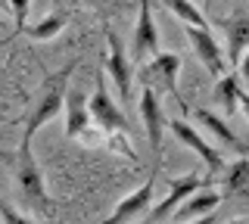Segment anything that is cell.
Returning <instances> with one entry per match:
<instances>
[{
	"instance_id": "cell-14",
	"label": "cell",
	"mask_w": 249,
	"mask_h": 224,
	"mask_svg": "<svg viewBox=\"0 0 249 224\" xmlns=\"http://www.w3.org/2000/svg\"><path fill=\"white\" fill-rule=\"evenodd\" d=\"M221 193L212 190V187H206V190H199V193H193L187 203L175 212V221H196V218H206V215H212L218 206H221Z\"/></svg>"
},
{
	"instance_id": "cell-11",
	"label": "cell",
	"mask_w": 249,
	"mask_h": 224,
	"mask_svg": "<svg viewBox=\"0 0 249 224\" xmlns=\"http://www.w3.org/2000/svg\"><path fill=\"white\" fill-rule=\"evenodd\" d=\"M153 199H156V177L150 174V181L140 184L134 193H128V196H124L122 203L112 208V215H109L103 224H128L131 218H137L140 212H146Z\"/></svg>"
},
{
	"instance_id": "cell-7",
	"label": "cell",
	"mask_w": 249,
	"mask_h": 224,
	"mask_svg": "<svg viewBox=\"0 0 249 224\" xmlns=\"http://www.w3.org/2000/svg\"><path fill=\"white\" fill-rule=\"evenodd\" d=\"M159 53V32H156V19L150 10V0H140V13L134 22V34H131V59L146 63Z\"/></svg>"
},
{
	"instance_id": "cell-17",
	"label": "cell",
	"mask_w": 249,
	"mask_h": 224,
	"mask_svg": "<svg viewBox=\"0 0 249 224\" xmlns=\"http://www.w3.org/2000/svg\"><path fill=\"white\" fill-rule=\"evenodd\" d=\"M240 97H243V87H240V75H221L215 81V103L224 106V115L240 109Z\"/></svg>"
},
{
	"instance_id": "cell-23",
	"label": "cell",
	"mask_w": 249,
	"mask_h": 224,
	"mask_svg": "<svg viewBox=\"0 0 249 224\" xmlns=\"http://www.w3.org/2000/svg\"><path fill=\"white\" fill-rule=\"evenodd\" d=\"M84 3H90V6H112V3H119V0H84Z\"/></svg>"
},
{
	"instance_id": "cell-26",
	"label": "cell",
	"mask_w": 249,
	"mask_h": 224,
	"mask_svg": "<svg viewBox=\"0 0 249 224\" xmlns=\"http://www.w3.org/2000/svg\"><path fill=\"white\" fill-rule=\"evenodd\" d=\"M13 37H16V34H10V37H0V47H3V44H10Z\"/></svg>"
},
{
	"instance_id": "cell-16",
	"label": "cell",
	"mask_w": 249,
	"mask_h": 224,
	"mask_svg": "<svg viewBox=\"0 0 249 224\" xmlns=\"http://www.w3.org/2000/svg\"><path fill=\"white\" fill-rule=\"evenodd\" d=\"M221 187L224 196H249V156H240L237 162H231L224 168Z\"/></svg>"
},
{
	"instance_id": "cell-12",
	"label": "cell",
	"mask_w": 249,
	"mask_h": 224,
	"mask_svg": "<svg viewBox=\"0 0 249 224\" xmlns=\"http://www.w3.org/2000/svg\"><path fill=\"white\" fill-rule=\"evenodd\" d=\"M90 128V109H88V97L81 90H69L66 97V137L78 140L84 137Z\"/></svg>"
},
{
	"instance_id": "cell-6",
	"label": "cell",
	"mask_w": 249,
	"mask_h": 224,
	"mask_svg": "<svg viewBox=\"0 0 249 224\" xmlns=\"http://www.w3.org/2000/svg\"><path fill=\"white\" fill-rule=\"evenodd\" d=\"M168 131H171V134H175L184 146H190V150L202 159V165H206L209 177H215V174L224 172V156L206 140V137H199V131L193 128V125H187L184 119H171V121H168ZM215 181H218V177H215Z\"/></svg>"
},
{
	"instance_id": "cell-3",
	"label": "cell",
	"mask_w": 249,
	"mask_h": 224,
	"mask_svg": "<svg viewBox=\"0 0 249 224\" xmlns=\"http://www.w3.org/2000/svg\"><path fill=\"white\" fill-rule=\"evenodd\" d=\"M88 109H90V119L97 121V128L103 131L109 140H112V137H128L131 134L128 115H124L119 109V103L109 97L103 78H97V87H93V94L88 97Z\"/></svg>"
},
{
	"instance_id": "cell-18",
	"label": "cell",
	"mask_w": 249,
	"mask_h": 224,
	"mask_svg": "<svg viewBox=\"0 0 249 224\" xmlns=\"http://www.w3.org/2000/svg\"><path fill=\"white\" fill-rule=\"evenodd\" d=\"M162 6H165L168 13H175L178 19L184 22V25H190V28H202V32H209V22L206 16L199 13V6L196 3H190V0H159Z\"/></svg>"
},
{
	"instance_id": "cell-22",
	"label": "cell",
	"mask_w": 249,
	"mask_h": 224,
	"mask_svg": "<svg viewBox=\"0 0 249 224\" xmlns=\"http://www.w3.org/2000/svg\"><path fill=\"white\" fill-rule=\"evenodd\" d=\"M237 66H240V72H237V75H240L243 81H249V50L243 53V56H240V63H237Z\"/></svg>"
},
{
	"instance_id": "cell-21",
	"label": "cell",
	"mask_w": 249,
	"mask_h": 224,
	"mask_svg": "<svg viewBox=\"0 0 249 224\" xmlns=\"http://www.w3.org/2000/svg\"><path fill=\"white\" fill-rule=\"evenodd\" d=\"M0 218H3V224H35L31 218H25V215H19L10 203H0Z\"/></svg>"
},
{
	"instance_id": "cell-1",
	"label": "cell",
	"mask_w": 249,
	"mask_h": 224,
	"mask_svg": "<svg viewBox=\"0 0 249 224\" xmlns=\"http://www.w3.org/2000/svg\"><path fill=\"white\" fill-rule=\"evenodd\" d=\"M78 69V59L72 63H66L59 69V72H50L44 78V87L37 90L35 103H31V109L25 115V134H22V140L31 143V137L41 131L50 119H56V115L66 109V97H69V78H72V72Z\"/></svg>"
},
{
	"instance_id": "cell-24",
	"label": "cell",
	"mask_w": 249,
	"mask_h": 224,
	"mask_svg": "<svg viewBox=\"0 0 249 224\" xmlns=\"http://www.w3.org/2000/svg\"><path fill=\"white\" fill-rule=\"evenodd\" d=\"M193 224H212V215H206V218H196Z\"/></svg>"
},
{
	"instance_id": "cell-4",
	"label": "cell",
	"mask_w": 249,
	"mask_h": 224,
	"mask_svg": "<svg viewBox=\"0 0 249 224\" xmlns=\"http://www.w3.org/2000/svg\"><path fill=\"white\" fill-rule=\"evenodd\" d=\"M212 184H215V177H209V174H206V177H199L196 172L175 177V181H171V187H168V193H165V199H159V203L153 206L150 221H162V218H168V215H175L178 208H181L187 199L193 196V193L212 187Z\"/></svg>"
},
{
	"instance_id": "cell-5",
	"label": "cell",
	"mask_w": 249,
	"mask_h": 224,
	"mask_svg": "<svg viewBox=\"0 0 249 224\" xmlns=\"http://www.w3.org/2000/svg\"><path fill=\"white\" fill-rule=\"evenodd\" d=\"M178 72H181V56H178V53H156L153 59L143 63V72L140 75H143V87H153V90L159 87L184 106V100L178 97Z\"/></svg>"
},
{
	"instance_id": "cell-13",
	"label": "cell",
	"mask_w": 249,
	"mask_h": 224,
	"mask_svg": "<svg viewBox=\"0 0 249 224\" xmlns=\"http://www.w3.org/2000/svg\"><path fill=\"white\" fill-rule=\"evenodd\" d=\"M224 37H228V59L240 63V56L249 50V13H233V16L221 19Z\"/></svg>"
},
{
	"instance_id": "cell-10",
	"label": "cell",
	"mask_w": 249,
	"mask_h": 224,
	"mask_svg": "<svg viewBox=\"0 0 249 224\" xmlns=\"http://www.w3.org/2000/svg\"><path fill=\"white\" fill-rule=\"evenodd\" d=\"M184 34L190 37L193 53H196V59H199L202 66H206V72H209V75H215V78L228 75V72H224V50H221V44L215 41V34H212V32H202V28H190V25H184Z\"/></svg>"
},
{
	"instance_id": "cell-2",
	"label": "cell",
	"mask_w": 249,
	"mask_h": 224,
	"mask_svg": "<svg viewBox=\"0 0 249 224\" xmlns=\"http://www.w3.org/2000/svg\"><path fill=\"white\" fill-rule=\"evenodd\" d=\"M16 184H19V193L35 208H41V212L50 208V193H47V184H44V172H41V165H37L28 140L19 143V156H16Z\"/></svg>"
},
{
	"instance_id": "cell-20",
	"label": "cell",
	"mask_w": 249,
	"mask_h": 224,
	"mask_svg": "<svg viewBox=\"0 0 249 224\" xmlns=\"http://www.w3.org/2000/svg\"><path fill=\"white\" fill-rule=\"evenodd\" d=\"M28 10H31V0H10V13L16 19V34H22V28L28 25Z\"/></svg>"
},
{
	"instance_id": "cell-8",
	"label": "cell",
	"mask_w": 249,
	"mask_h": 224,
	"mask_svg": "<svg viewBox=\"0 0 249 224\" xmlns=\"http://www.w3.org/2000/svg\"><path fill=\"white\" fill-rule=\"evenodd\" d=\"M106 75L115 81V87H119L122 100L131 97V81H134V72H131V56L124 53V44L119 41V34L112 32V28H106Z\"/></svg>"
},
{
	"instance_id": "cell-9",
	"label": "cell",
	"mask_w": 249,
	"mask_h": 224,
	"mask_svg": "<svg viewBox=\"0 0 249 224\" xmlns=\"http://www.w3.org/2000/svg\"><path fill=\"white\" fill-rule=\"evenodd\" d=\"M140 119H143V128H146V137H150V146H153V156L159 159L162 153V134H165V112H162V103H159V94L153 87H143L140 90Z\"/></svg>"
},
{
	"instance_id": "cell-25",
	"label": "cell",
	"mask_w": 249,
	"mask_h": 224,
	"mask_svg": "<svg viewBox=\"0 0 249 224\" xmlns=\"http://www.w3.org/2000/svg\"><path fill=\"white\" fill-rule=\"evenodd\" d=\"M228 224H249V218H231Z\"/></svg>"
},
{
	"instance_id": "cell-19",
	"label": "cell",
	"mask_w": 249,
	"mask_h": 224,
	"mask_svg": "<svg viewBox=\"0 0 249 224\" xmlns=\"http://www.w3.org/2000/svg\"><path fill=\"white\" fill-rule=\"evenodd\" d=\"M62 28H66V16H62V13H50V16H44V19L25 25L22 34H28L31 41H50V37H56Z\"/></svg>"
},
{
	"instance_id": "cell-27",
	"label": "cell",
	"mask_w": 249,
	"mask_h": 224,
	"mask_svg": "<svg viewBox=\"0 0 249 224\" xmlns=\"http://www.w3.org/2000/svg\"><path fill=\"white\" fill-rule=\"evenodd\" d=\"M0 10H10V0H0Z\"/></svg>"
},
{
	"instance_id": "cell-15",
	"label": "cell",
	"mask_w": 249,
	"mask_h": 224,
	"mask_svg": "<svg viewBox=\"0 0 249 224\" xmlns=\"http://www.w3.org/2000/svg\"><path fill=\"white\" fill-rule=\"evenodd\" d=\"M193 115H196V121H199V125L206 128L209 134H215V137H218V140H221L224 146H231V150H237L240 156H246V143L240 140V137L233 134V131H231L228 125H224V119H218V115H215V112H209V109H196Z\"/></svg>"
}]
</instances>
